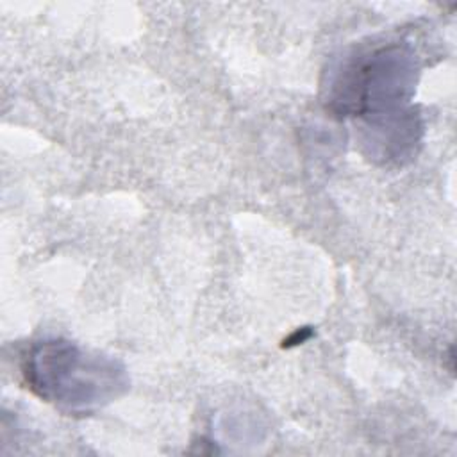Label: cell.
<instances>
[{"label": "cell", "mask_w": 457, "mask_h": 457, "mask_svg": "<svg viewBox=\"0 0 457 457\" xmlns=\"http://www.w3.org/2000/svg\"><path fill=\"white\" fill-rule=\"evenodd\" d=\"M23 375L37 396L71 412H89L127 387L125 371L114 361L87 355L61 339L34 345L25 357Z\"/></svg>", "instance_id": "cell-1"}, {"label": "cell", "mask_w": 457, "mask_h": 457, "mask_svg": "<svg viewBox=\"0 0 457 457\" xmlns=\"http://www.w3.org/2000/svg\"><path fill=\"white\" fill-rule=\"evenodd\" d=\"M309 336H311V332H307L305 328H300V330H296V332L287 339V346H289V345H298V343L305 341Z\"/></svg>", "instance_id": "cell-2"}]
</instances>
